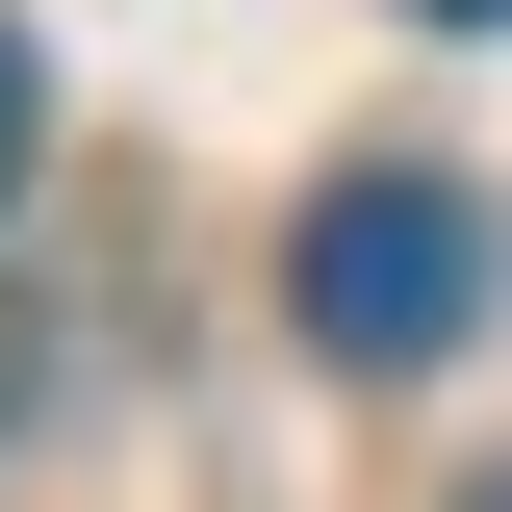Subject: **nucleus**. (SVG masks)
<instances>
[{"label":"nucleus","instance_id":"1","mask_svg":"<svg viewBox=\"0 0 512 512\" xmlns=\"http://www.w3.org/2000/svg\"><path fill=\"white\" fill-rule=\"evenodd\" d=\"M282 308H308V359H359V384L461 359V308H487V205H461L436 154H359V180L282 231Z\"/></svg>","mask_w":512,"mask_h":512},{"label":"nucleus","instance_id":"2","mask_svg":"<svg viewBox=\"0 0 512 512\" xmlns=\"http://www.w3.org/2000/svg\"><path fill=\"white\" fill-rule=\"evenodd\" d=\"M26 154H52V52L0 26V205H26Z\"/></svg>","mask_w":512,"mask_h":512},{"label":"nucleus","instance_id":"3","mask_svg":"<svg viewBox=\"0 0 512 512\" xmlns=\"http://www.w3.org/2000/svg\"><path fill=\"white\" fill-rule=\"evenodd\" d=\"M410 26H512V0H410Z\"/></svg>","mask_w":512,"mask_h":512},{"label":"nucleus","instance_id":"4","mask_svg":"<svg viewBox=\"0 0 512 512\" xmlns=\"http://www.w3.org/2000/svg\"><path fill=\"white\" fill-rule=\"evenodd\" d=\"M487 512H512V461H487Z\"/></svg>","mask_w":512,"mask_h":512}]
</instances>
